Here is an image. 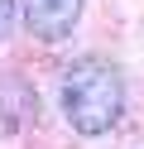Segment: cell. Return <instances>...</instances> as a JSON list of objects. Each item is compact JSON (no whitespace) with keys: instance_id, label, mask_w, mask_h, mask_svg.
Returning a JSON list of instances; mask_svg holds the SVG:
<instances>
[{"instance_id":"obj_2","label":"cell","mask_w":144,"mask_h":149,"mask_svg":"<svg viewBox=\"0 0 144 149\" xmlns=\"http://www.w3.org/2000/svg\"><path fill=\"white\" fill-rule=\"evenodd\" d=\"M19 15H24L34 39L63 43L72 34V24L82 19V0H19Z\"/></svg>"},{"instance_id":"obj_1","label":"cell","mask_w":144,"mask_h":149,"mask_svg":"<svg viewBox=\"0 0 144 149\" xmlns=\"http://www.w3.org/2000/svg\"><path fill=\"white\" fill-rule=\"evenodd\" d=\"M63 116L77 135H106L125 116L120 68L106 58H82L63 72Z\"/></svg>"},{"instance_id":"obj_3","label":"cell","mask_w":144,"mask_h":149,"mask_svg":"<svg viewBox=\"0 0 144 149\" xmlns=\"http://www.w3.org/2000/svg\"><path fill=\"white\" fill-rule=\"evenodd\" d=\"M34 111H38V96L15 77V72H10V77H0V135H15V130L24 125Z\"/></svg>"},{"instance_id":"obj_4","label":"cell","mask_w":144,"mask_h":149,"mask_svg":"<svg viewBox=\"0 0 144 149\" xmlns=\"http://www.w3.org/2000/svg\"><path fill=\"white\" fill-rule=\"evenodd\" d=\"M10 29H15V0H0V43L10 39Z\"/></svg>"}]
</instances>
